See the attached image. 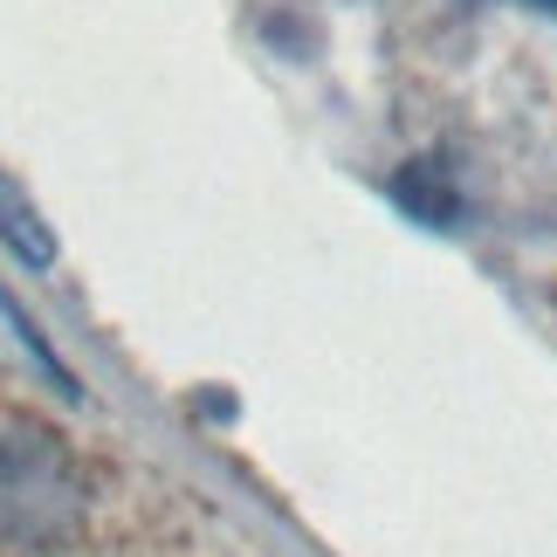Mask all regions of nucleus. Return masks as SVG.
I'll list each match as a JSON object with an SVG mask.
<instances>
[{
	"mask_svg": "<svg viewBox=\"0 0 557 557\" xmlns=\"http://www.w3.org/2000/svg\"><path fill=\"white\" fill-rule=\"evenodd\" d=\"M393 200H399L406 213H420L426 227H455V221H461V193H455V180H447V165H441V159H413V165H399Z\"/></svg>",
	"mask_w": 557,
	"mask_h": 557,
	"instance_id": "f257e3e1",
	"label": "nucleus"
},
{
	"mask_svg": "<svg viewBox=\"0 0 557 557\" xmlns=\"http://www.w3.org/2000/svg\"><path fill=\"white\" fill-rule=\"evenodd\" d=\"M530 8H550V14H557V0H530Z\"/></svg>",
	"mask_w": 557,
	"mask_h": 557,
	"instance_id": "f03ea898",
	"label": "nucleus"
}]
</instances>
